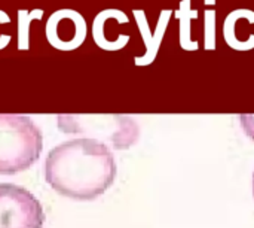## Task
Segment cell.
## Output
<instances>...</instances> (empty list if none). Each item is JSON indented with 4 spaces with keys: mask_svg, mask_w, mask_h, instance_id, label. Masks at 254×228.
<instances>
[{
    "mask_svg": "<svg viewBox=\"0 0 254 228\" xmlns=\"http://www.w3.org/2000/svg\"><path fill=\"white\" fill-rule=\"evenodd\" d=\"M43 173L57 193L74 200H94L115 182L116 163L103 142L73 139L49 151Z\"/></svg>",
    "mask_w": 254,
    "mask_h": 228,
    "instance_id": "6da1fadb",
    "label": "cell"
},
{
    "mask_svg": "<svg viewBox=\"0 0 254 228\" xmlns=\"http://www.w3.org/2000/svg\"><path fill=\"white\" fill-rule=\"evenodd\" d=\"M43 136L27 115L0 114V175H13L34 164Z\"/></svg>",
    "mask_w": 254,
    "mask_h": 228,
    "instance_id": "7a4b0ae2",
    "label": "cell"
},
{
    "mask_svg": "<svg viewBox=\"0 0 254 228\" xmlns=\"http://www.w3.org/2000/svg\"><path fill=\"white\" fill-rule=\"evenodd\" d=\"M40 202L25 188L0 184V228H43Z\"/></svg>",
    "mask_w": 254,
    "mask_h": 228,
    "instance_id": "3957f363",
    "label": "cell"
},
{
    "mask_svg": "<svg viewBox=\"0 0 254 228\" xmlns=\"http://www.w3.org/2000/svg\"><path fill=\"white\" fill-rule=\"evenodd\" d=\"M86 33L85 19L80 13L71 9L54 12L46 24L48 40L61 49H71L83 42Z\"/></svg>",
    "mask_w": 254,
    "mask_h": 228,
    "instance_id": "277c9868",
    "label": "cell"
},
{
    "mask_svg": "<svg viewBox=\"0 0 254 228\" xmlns=\"http://www.w3.org/2000/svg\"><path fill=\"white\" fill-rule=\"evenodd\" d=\"M241 122L246 133L254 140V115H241Z\"/></svg>",
    "mask_w": 254,
    "mask_h": 228,
    "instance_id": "5b68a950",
    "label": "cell"
},
{
    "mask_svg": "<svg viewBox=\"0 0 254 228\" xmlns=\"http://www.w3.org/2000/svg\"><path fill=\"white\" fill-rule=\"evenodd\" d=\"M253 197H254V173H253Z\"/></svg>",
    "mask_w": 254,
    "mask_h": 228,
    "instance_id": "8992f818",
    "label": "cell"
}]
</instances>
